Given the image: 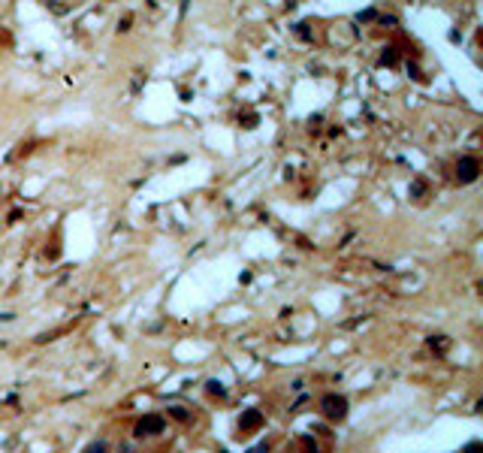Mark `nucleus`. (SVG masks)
<instances>
[{
  "label": "nucleus",
  "mask_w": 483,
  "mask_h": 453,
  "mask_svg": "<svg viewBox=\"0 0 483 453\" xmlns=\"http://www.w3.org/2000/svg\"><path fill=\"white\" fill-rule=\"evenodd\" d=\"M347 411H350V402H347V396H342V393H326V396L320 399V414H323L326 420H345Z\"/></svg>",
  "instance_id": "1"
},
{
  "label": "nucleus",
  "mask_w": 483,
  "mask_h": 453,
  "mask_svg": "<svg viewBox=\"0 0 483 453\" xmlns=\"http://www.w3.org/2000/svg\"><path fill=\"white\" fill-rule=\"evenodd\" d=\"M166 429V417L163 414H145V417L136 423V438H151V435H160Z\"/></svg>",
  "instance_id": "2"
},
{
  "label": "nucleus",
  "mask_w": 483,
  "mask_h": 453,
  "mask_svg": "<svg viewBox=\"0 0 483 453\" xmlns=\"http://www.w3.org/2000/svg\"><path fill=\"white\" fill-rule=\"evenodd\" d=\"M477 175H480V160H477V157L465 154V157H459V160H456V178H459L462 184L477 181Z\"/></svg>",
  "instance_id": "3"
},
{
  "label": "nucleus",
  "mask_w": 483,
  "mask_h": 453,
  "mask_svg": "<svg viewBox=\"0 0 483 453\" xmlns=\"http://www.w3.org/2000/svg\"><path fill=\"white\" fill-rule=\"evenodd\" d=\"M260 426H263V414H260L257 408L245 411L242 417H239V429H242V432H254V429H260Z\"/></svg>",
  "instance_id": "4"
},
{
  "label": "nucleus",
  "mask_w": 483,
  "mask_h": 453,
  "mask_svg": "<svg viewBox=\"0 0 483 453\" xmlns=\"http://www.w3.org/2000/svg\"><path fill=\"white\" fill-rule=\"evenodd\" d=\"M166 414H169L172 420H178V423H188V420H191V411H188V408H181V405H172Z\"/></svg>",
  "instance_id": "5"
},
{
  "label": "nucleus",
  "mask_w": 483,
  "mask_h": 453,
  "mask_svg": "<svg viewBox=\"0 0 483 453\" xmlns=\"http://www.w3.org/2000/svg\"><path fill=\"white\" fill-rule=\"evenodd\" d=\"M106 450H109V444H106V441H91V444H88L82 453H106Z\"/></svg>",
  "instance_id": "6"
},
{
  "label": "nucleus",
  "mask_w": 483,
  "mask_h": 453,
  "mask_svg": "<svg viewBox=\"0 0 483 453\" xmlns=\"http://www.w3.org/2000/svg\"><path fill=\"white\" fill-rule=\"evenodd\" d=\"M429 348H432V351H435V348L444 351V348H447V335H432V338H429Z\"/></svg>",
  "instance_id": "7"
},
{
  "label": "nucleus",
  "mask_w": 483,
  "mask_h": 453,
  "mask_svg": "<svg viewBox=\"0 0 483 453\" xmlns=\"http://www.w3.org/2000/svg\"><path fill=\"white\" fill-rule=\"evenodd\" d=\"M206 387H208L211 396H227V390H224V384H220V381H208Z\"/></svg>",
  "instance_id": "8"
},
{
  "label": "nucleus",
  "mask_w": 483,
  "mask_h": 453,
  "mask_svg": "<svg viewBox=\"0 0 483 453\" xmlns=\"http://www.w3.org/2000/svg\"><path fill=\"white\" fill-rule=\"evenodd\" d=\"M381 64H396V49H384V55H381Z\"/></svg>",
  "instance_id": "9"
},
{
  "label": "nucleus",
  "mask_w": 483,
  "mask_h": 453,
  "mask_svg": "<svg viewBox=\"0 0 483 453\" xmlns=\"http://www.w3.org/2000/svg\"><path fill=\"white\" fill-rule=\"evenodd\" d=\"M480 447H483V444H480V441H471V444H468V447H465V453H480Z\"/></svg>",
  "instance_id": "10"
},
{
  "label": "nucleus",
  "mask_w": 483,
  "mask_h": 453,
  "mask_svg": "<svg viewBox=\"0 0 483 453\" xmlns=\"http://www.w3.org/2000/svg\"><path fill=\"white\" fill-rule=\"evenodd\" d=\"M305 453H320L317 444H311V438H305Z\"/></svg>",
  "instance_id": "11"
}]
</instances>
